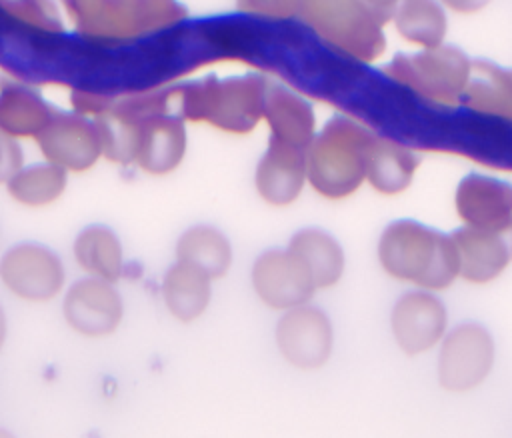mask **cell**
I'll return each mask as SVG.
<instances>
[{"mask_svg":"<svg viewBox=\"0 0 512 438\" xmlns=\"http://www.w3.org/2000/svg\"><path fill=\"white\" fill-rule=\"evenodd\" d=\"M496 364L492 332L474 320L450 326L436 348V380L444 392L468 394L480 388Z\"/></svg>","mask_w":512,"mask_h":438,"instance_id":"52a82bcc","label":"cell"},{"mask_svg":"<svg viewBox=\"0 0 512 438\" xmlns=\"http://www.w3.org/2000/svg\"><path fill=\"white\" fill-rule=\"evenodd\" d=\"M300 20L330 50L358 64H374L386 52L390 18L366 0H300Z\"/></svg>","mask_w":512,"mask_h":438,"instance_id":"277c9868","label":"cell"},{"mask_svg":"<svg viewBox=\"0 0 512 438\" xmlns=\"http://www.w3.org/2000/svg\"><path fill=\"white\" fill-rule=\"evenodd\" d=\"M446 10L454 12V14H462V16H470V14H478L482 12L492 0H438Z\"/></svg>","mask_w":512,"mask_h":438,"instance_id":"f1b7e54d","label":"cell"},{"mask_svg":"<svg viewBox=\"0 0 512 438\" xmlns=\"http://www.w3.org/2000/svg\"><path fill=\"white\" fill-rule=\"evenodd\" d=\"M388 326L396 348L404 356H424L436 350L450 330L448 308L440 294L410 288L394 300Z\"/></svg>","mask_w":512,"mask_h":438,"instance_id":"9c48e42d","label":"cell"},{"mask_svg":"<svg viewBox=\"0 0 512 438\" xmlns=\"http://www.w3.org/2000/svg\"><path fill=\"white\" fill-rule=\"evenodd\" d=\"M462 108L490 120L512 124V70L486 60L474 62Z\"/></svg>","mask_w":512,"mask_h":438,"instance_id":"cb8c5ba5","label":"cell"},{"mask_svg":"<svg viewBox=\"0 0 512 438\" xmlns=\"http://www.w3.org/2000/svg\"><path fill=\"white\" fill-rule=\"evenodd\" d=\"M174 262L188 264L212 280L224 278L234 264L230 238L214 224L188 226L174 244Z\"/></svg>","mask_w":512,"mask_h":438,"instance_id":"44dd1931","label":"cell"},{"mask_svg":"<svg viewBox=\"0 0 512 438\" xmlns=\"http://www.w3.org/2000/svg\"><path fill=\"white\" fill-rule=\"evenodd\" d=\"M366 2H368L374 10H378L380 14L392 18V12H394L396 6H398L400 2H404V0H366Z\"/></svg>","mask_w":512,"mask_h":438,"instance_id":"f546056e","label":"cell"},{"mask_svg":"<svg viewBox=\"0 0 512 438\" xmlns=\"http://www.w3.org/2000/svg\"><path fill=\"white\" fill-rule=\"evenodd\" d=\"M376 134L348 116L328 120L306 150L308 188L328 202H342L366 184L368 154Z\"/></svg>","mask_w":512,"mask_h":438,"instance_id":"7a4b0ae2","label":"cell"},{"mask_svg":"<svg viewBox=\"0 0 512 438\" xmlns=\"http://www.w3.org/2000/svg\"><path fill=\"white\" fill-rule=\"evenodd\" d=\"M72 258L80 272L116 284L124 276V246L106 224H88L72 240Z\"/></svg>","mask_w":512,"mask_h":438,"instance_id":"ffe728a7","label":"cell"},{"mask_svg":"<svg viewBox=\"0 0 512 438\" xmlns=\"http://www.w3.org/2000/svg\"><path fill=\"white\" fill-rule=\"evenodd\" d=\"M278 354L296 370H318L334 352V324L330 316L312 302L280 314L274 326Z\"/></svg>","mask_w":512,"mask_h":438,"instance_id":"8fae6325","label":"cell"},{"mask_svg":"<svg viewBox=\"0 0 512 438\" xmlns=\"http://www.w3.org/2000/svg\"><path fill=\"white\" fill-rule=\"evenodd\" d=\"M268 82L260 76L208 78L178 92V116L186 124H204L214 130L244 136L264 120Z\"/></svg>","mask_w":512,"mask_h":438,"instance_id":"3957f363","label":"cell"},{"mask_svg":"<svg viewBox=\"0 0 512 438\" xmlns=\"http://www.w3.org/2000/svg\"><path fill=\"white\" fill-rule=\"evenodd\" d=\"M212 278L204 272L174 262L160 280V298L166 312L182 324L196 322L204 316L212 300Z\"/></svg>","mask_w":512,"mask_h":438,"instance_id":"603a6c76","label":"cell"},{"mask_svg":"<svg viewBox=\"0 0 512 438\" xmlns=\"http://www.w3.org/2000/svg\"><path fill=\"white\" fill-rule=\"evenodd\" d=\"M420 164L422 158L410 148L376 136L368 154L366 184L380 196H400L414 184Z\"/></svg>","mask_w":512,"mask_h":438,"instance_id":"7402d4cb","label":"cell"},{"mask_svg":"<svg viewBox=\"0 0 512 438\" xmlns=\"http://www.w3.org/2000/svg\"><path fill=\"white\" fill-rule=\"evenodd\" d=\"M376 262L390 280L414 290L440 294L458 280L450 234L414 218H398L384 226L376 242Z\"/></svg>","mask_w":512,"mask_h":438,"instance_id":"6da1fadb","label":"cell"},{"mask_svg":"<svg viewBox=\"0 0 512 438\" xmlns=\"http://www.w3.org/2000/svg\"><path fill=\"white\" fill-rule=\"evenodd\" d=\"M454 212L460 226L506 228L512 224V184L482 172H470L454 190Z\"/></svg>","mask_w":512,"mask_h":438,"instance_id":"9a60e30c","label":"cell"},{"mask_svg":"<svg viewBox=\"0 0 512 438\" xmlns=\"http://www.w3.org/2000/svg\"><path fill=\"white\" fill-rule=\"evenodd\" d=\"M390 24L396 34L418 50H430L446 44L448 16L438 0H404L392 12Z\"/></svg>","mask_w":512,"mask_h":438,"instance_id":"d4e9b609","label":"cell"},{"mask_svg":"<svg viewBox=\"0 0 512 438\" xmlns=\"http://www.w3.org/2000/svg\"><path fill=\"white\" fill-rule=\"evenodd\" d=\"M0 438H16L12 432H8L6 428H0Z\"/></svg>","mask_w":512,"mask_h":438,"instance_id":"1f68e13d","label":"cell"},{"mask_svg":"<svg viewBox=\"0 0 512 438\" xmlns=\"http://www.w3.org/2000/svg\"><path fill=\"white\" fill-rule=\"evenodd\" d=\"M76 30L88 40L148 34L180 28L186 10L174 0H60Z\"/></svg>","mask_w":512,"mask_h":438,"instance_id":"8992f818","label":"cell"},{"mask_svg":"<svg viewBox=\"0 0 512 438\" xmlns=\"http://www.w3.org/2000/svg\"><path fill=\"white\" fill-rule=\"evenodd\" d=\"M236 10L260 24H290L300 18V0H236Z\"/></svg>","mask_w":512,"mask_h":438,"instance_id":"4316f807","label":"cell"},{"mask_svg":"<svg viewBox=\"0 0 512 438\" xmlns=\"http://www.w3.org/2000/svg\"><path fill=\"white\" fill-rule=\"evenodd\" d=\"M450 238L458 258V280L470 286H488L512 266V224L494 230L460 226Z\"/></svg>","mask_w":512,"mask_h":438,"instance_id":"5bb4252c","label":"cell"},{"mask_svg":"<svg viewBox=\"0 0 512 438\" xmlns=\"http://www.w3.org/2000/svg\"><path fill=\"white\" fill-rule=\"evenodd\" d=\"M262 122L270 142L300 150H308L320 130L312 104L284 86H268Z\"/></svg>","mask_w":512,"mask_h":438,"instance_id":"e0dca14e","label":"cell"},{"mask_svg":"<svg viewBox=\"0 0 512 438\" xmlns=\"http://www.w3.org/2000/svg\"><path fill=\"white\" fill-rule=\"evenodd\" d=\"M286 248L306 266L318 292L330 290L344 278L346 254L340 240L324 228L306 226L296 230Z\"/></svg>","mask_w":512,"mask_h":438,"instance_id":"ac0fdd59","label":"cell"},{"mask_svg":"<svg viewBox=\"0 0 512 438\" xmlns=\"http://www.w3.org/2000/svg\"><path fill=\"white\" fill-rule=\"evenodd\" d=\"M66 326L84 338H106L124 320V300L116 284L98 278H80L62 294Z\"/></svg>","mask_w":512,"mask_h":438,"instance_id":"4fadbf2b","label":"cell"},{"mask_svg":"<svg viewBox=\"0 0 512 438\" xmlns=\"http://www.w3.org/2000/svg\"><path fill=\"white\" fill-rule=\"evenodd\" d=\"M306 178V150L270 142L254 168V190L270 208H288L298 202Z\"/></svg>","mask_w":512,"mask_h":438,"instance_id":"2e32d148","label":"cell"},{"mask_svg":"<svg viewBox=\"0 0 512 438\" xmlns=\"http://www.w3.org/2000/svg\"><path fill=\"white\" fill-rule=\"evenodd\" d=\"M24 166L22 144L4 132H0V186H6L8 180Z\"/></svg>","mask_w":512,"mask_h":438,"instance_id":"83f0119b","label":"cell"},{"mask_svg":"<svg viewBox=\"0 0 512 438\" xmlns=\"http://www.w3.org/2000/svg\"><path fill=\"white\" fill-rule=\"evenodd\" d=\"M6 338H8V316H6V312H4V308L0 304V352H2L4 344H6Z\"/></svg>","mask_w":512,"mask_h":438,"instance_id":"4dcf8cb0","label":"cell"},{"mask_svg":"<svg viewBox=\"0 0 512 438\" xmlns=\"http://www.w3.org/2000/svg\"><path fill=\"white\" fill-rule=\"evenodd\" d=\"M0 284L14 298L46 304L66 290L62 258L42 242H18L0 256Z\"/></svg>","mask_w":512,"mask_h":438,"instance_id":"ba28073f","label":"cell"},{"mask_svg":"<svg viewBox=\"0 0 512 438\" xmlns=\"http://www.w3.org/2000/svg\"><path fill=\"white\" fill-rule=\"evenodd\" d=\"M70 174L62 168L42 160L36 164H24L4 186L8 198L20 208L44 210L54 206L68 188Z\"/></svg>","mask_w":512,"mask_h":438,"instance_id":"484cf974","label":"cell"},{"mask_svg":"<svg viewBox=\"0 0 512 438\" xmlns=\"http://www.w3.org/2000/svg\"><path fill=\"white\" fill-rule=\"evenodd\" d=\"M56 108H52L38 90L6 80L0 84V132L22 142L36 140L48 126Z\"/></svg>","mask_w":512,"mask_h":438,"instance_id":"d6986e66","label":"cell"},{"mask_svg":"<svg viewBox=\"0 0 512 438\" xmlns=\"http://www.w3.org/2000/svg\"><path fill=\"white\" fill-rule=\"evenodd\" d=\"M250 286L266 308L280 314L312 302L318 292L306 266L288 248L260 252L250 268Z\"/></svg>","mask_w":512,"mask_h":438,"instance_id":"7c38bea8","label":"cell"},{"mask_svg":"<svg viewBox=\"0 0 512 438\" xmlns=\"http://www.w3.org/2000/svg\"><path fill=\"white\" fill-rule=\"evenodd\" d=\"M42 160L72 174L90 172L104 158V138L96 118L56 110L34 140Z\"/></svg>","mask_w":512,"mask_h":438,"instance_id":"30bf717a","label":"cell"},{"mask_svg":"<svg viewBox=\"0 0 512 438\" xmlns=\"http://www.w3.org/2000/svg\"><path fill=\"white\" fill-rule=\"evenodd\" d=\"M474 60L460 48L442 44L414 54H398L384 68L394 84L436 108H460L472 78Z\"/></svg>","mask_w":512,"mask_h":438,"instance_id":"5b68a950","label":"cell"}]
</instances>
